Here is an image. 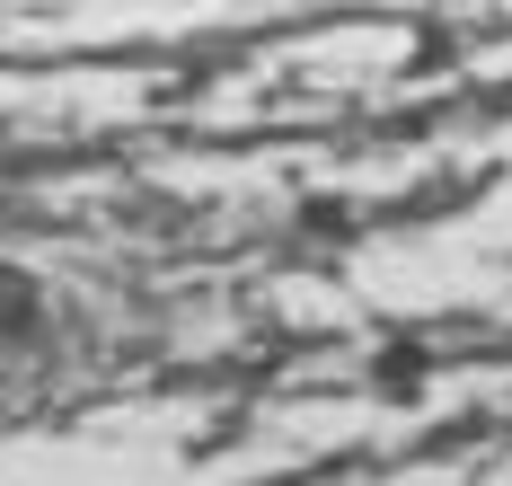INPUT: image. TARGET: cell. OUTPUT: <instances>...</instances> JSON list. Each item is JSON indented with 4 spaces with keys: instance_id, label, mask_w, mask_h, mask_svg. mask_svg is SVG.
Masks as SVG:
<instances>
[{
    "instance_id": "1",
    "label": "cell",
    "mask_w": 512,
    "mask_h": 486,
    "mask_svg": "<svg viewBox=\"0 0 512 486\" xmlns=\"http://www.w3.org/2000/svg\"><path fill=\"white\" fill-rule=\"evenodd\" d=\"M36 319H45V301H36V283H27V274H9V266H0V336H27Z\"/></svg>"
}]
</instances>
